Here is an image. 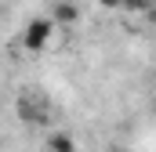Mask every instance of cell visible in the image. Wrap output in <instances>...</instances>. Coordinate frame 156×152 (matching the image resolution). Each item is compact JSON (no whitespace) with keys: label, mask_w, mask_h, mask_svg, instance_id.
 Masks as SVG:
<instances>
[{"label":"cell","mask_w":156,"mask_h":152,"mask_svg":"<svg viewBox=\"0 0 156 152\" xmlns=\"http://www.w3.org/2000/svg\"><path fill=\"white\" fill-rule=\"evenodd\" d=\"M47 152H76V138L69 130H51L47 134Z\"/></svg>","instance_id":"277c9868"},{"label":"cell","mask_w":156,"mask_h":152,"mask_svg":"<svg viewBox=\"0 0 156 152\" xmlns=\"http://www.w3.org/2000/svg\"><path fill=\"white\" fill-rule=\"evenodd\" d=\"M153 112H156V105H153Z\"/></svg>","instance_id":"ba28073f"},{"label":"cell","mask_w":156,"mask_h":152,"mask_svg":"<svg viewBox=\"0 0 156 152\" xmlns=\"http://www.w3.org/2000/svg\"><path fill=\"white\" fill-rule=\"evenodd\" d=\"M15 112H18V119H22L26 127H44V123H47V116H51V109H47V98H44V94L26 91V94H18Z\"/></svg>","instance_id":"7a4b0ae2"},{"label":"cell","mask_w":156,"mask_h":152,"mask_svg":"<svg viewBox=\"0 0 156 152\" xmlns=\"http://www.w3.org/2000/svg\"><path fill=\"white\" fill-rule=\"evenodd\" d=\"M51 18H55V26H73V22H80V7L73 0H58L51 7Z\"/></svg>","instance_id":"3957f363"},{"label":"cell","mask_w":156,"mask_h":152,"mask_svg":"<svg viewBox=\"0 0 156 152\" xmlns=\"http://www.w3.org/2000/svg\"><path fill=\"white\" fill-rule=\"evenodd\" d=\"M55 18L51 15H37V18H29L26 22V29H22V47L29 51V54H40V51H47L51 47V40H55Z\"/></svg>","instance_id":"6da1fadb"},{"label":"cell","mask_w":156,"mask_h":152,"mask_svg":"<svg viewBox=\"0 0 156 152\" xmlns=\"http://www.w3.org/2000/svg\"><path fill=\"white\" fill-rule=\"evenodd\" d=\"M113 152H127V149H113Z\"/></svg>","instance_id":"52a82bcc"},{"label":"cell","mask_w":156,"mask_h":152,"mask_svg":"<svg viewBox=\"0 0 156 152\" xmlns=\"http://www.w3.org/2000/svg\"><path fill=\"white\" fill-rule=\"evenodd\" d=\"M102 7H109V11H123V0H98Z\"/></svg>","instance_id":"8992f818"},{"label":"cell","mask_w":156,"mask_h":152,"mask_svg":"<svg viewBox=\"0 0 156 152\" xmlns=\"http://www.w3.org/2000/svg\"><path fill=\"white\" fill-rule=\"evenodd\" d=\"M123 11L127 15H142V11H149V0H123Z\"/></svg>","instance_id":"5b68a950"}]
</instances>
